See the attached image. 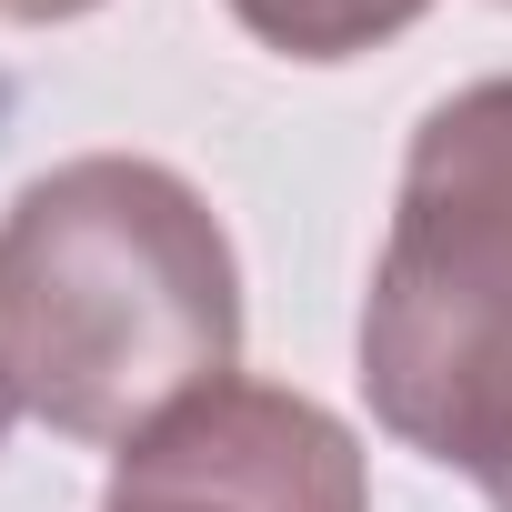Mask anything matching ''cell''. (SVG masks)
Instances as JSON below:
<instances>
[{
	"mask_svg": "<svg viewBox=\"0 0 512 512\" xmlns=\"http://www.w3.org/2000/svg\"><path fill=\"white\" fill-rule=\"evenodd\" d=\"M432 0H231V21L282 51V61H362L382 41H402Z\"/></svg>",
	"mask_w": 512,
	"mask_h": 512,
	"instance_id": "4",
	"label": "cell"
},
{
	"mask_svg": "<svg viewBox=\"0 0 512 512\" xmlns=\"http://www.w3.org/2000/svg\"><path fill=\"white\" fill-rule=\"evenodd\" d=\"M101 0H0V31H51V21H81Z\"/></svg>",
	"mask_w": 512,
	"mask_h": 512,
	"instance_id": "5",
	"label": "cell"
},
{
	"mask_svg": "<svg viewBox=\"0 0 512 512\" xmlns=\"http://www.w3.org/2000/svg\"><path fill=\"white\" fill-rule=\"evenodd\" d=\"M11 412H21V402H11V382H0V432H11Z\"/></svg>",
	"mask_w": 512,
	"mask_h": 512,
	"instance_id": "6",
	"label": "cell"
},
{
	"mask_svg": "<svg viewBox=\"0 0 512 512\" xmlns=\"http://www.w3.org/2000/svg\"><path fill=\"white\" fill-rule=\"evenodd\" d=\"M502 11H512V0H502Z\"/></svg>",
	"mask_w": 512,
	"mask_h": 512,
	"instance_id": "7",
	"label": "cell"
},
{
	"mask_svg": "<svg viewBox=\"0 0 512 512\" xmlns=\"http://www.w3.org/2000/svg\"><path fill=\"white\" fill-rule=\"evenodd\" d=\"M372 422L512 512V71L422 111L362 292Z\"/></svg>",
	"mask_w": 512,
	"mask_h": 512,
	"instance_id": "2",
	"label": "cell"
},
{
	"mask_svg": "<svg viewBox=\"0 0 512 512\" xmlns=\"http://www.w3.org/2000/svg\"><path fill=\"white\" fill-rule=\"evenodd\" d=\"M241 372V262L141 151H81L0 211V382L61 442H131Z\"/></svg>",
	"mask_w": 512,
	"mask_h": 512,
	"instance_id": "1",
	"label": "cell"
},
{
	"mask_svg": "<svg viewBox=\"0 0 512 512\" xmlns=\"http://www.w3.org/2000/svg\"><path fill=\"white\" fill-rule=\"evenodd\" d=\"M101 512H372V472L332 402L231 372L121 442Z\"/></svg>",
	"mask_w": 512,
	"mask_h": 512,
	"instance_id": "3",
	"label": "cell"
}]
</instances>
